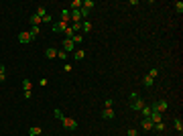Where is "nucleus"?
<instances>
[{
	"label": "nucleus",
	"mask_w": 183,
	"mask_h": 136,
	"mask_svg": "<svg viewBox=\"0 0 183 136\" xmlns=\"http://www.w3.org/2000/svg\"><path fill=\"white\" fill-rule=\"evenodd\" d=\"M128 106H130V110H134V112H141L142 106H144V100L141 98V94L132 91V94H130V98H128Z\"/></svg>",
	"instance_id": "nucleus-1"
},
{
	"label": "nucleus",
	"mask_w": 183,
	"mask_h": 136,
	"mask_svg": "<svg viewBox=\"0 0 183 136\" xmlns=\"http://www.w3.org/2000/svg\"><path fill=\"white\" fill-rule=\"evenodd\" d=\"M59 120H61V126H63V128H67V130H75V128H77V120H73V118L61 116Z\"/></svg>",
	"instance_id": "nucleus-2"
},
{
	"label": "nucleus",
	"mask_w": 183,
	"mask_h": 136,
	"mask_svg": "<svg viewBox=\"0 0 183 136\" xmlns=\"http://www.w3.org/2000/svg\"><path fill=\"white\" fill-rule=\"evenodd\" d=\"M151 108L155 110V112H161V114H163V112H167V108H169V104L165 102V100H159V102H157V104H153Z\"/></svg>",
	"instance_id": "nucleus-3"
},
{
	"label": "nucleus",
	"mask_w": 183,
	"mask_h": 136,
	"mask_svg": "<svg viewBox=\"0 0 183 136\" xmlns=\"http://www.w3.org/2000/svg\"><path fill=\"white\" fill-rule=\"evenodd\" d=\"M63 51H65L67 55L75 51V45H73V41H71V39H63Z\"/></svg>",
	"instance_id": "nucleus-4"
},
{
	"label": "nucleus",
	"mask_w": 183,
	"mask_h": 136,
	"mask_svg": "<svg viewBox=\"0 0 183 136\" xmlns=\"http://www.w3.org/2000/svg\"><path fill=\"white\" fill-rule=\"evenodd\" d=\"M67 27H69L67 22L59 21V22H55V25H53V33H65V28H67Z\"/></svg>",
	"instance_id": "nucleus-5"
},
{
	"label": "nucleus",
	"mask_w": 183,
	"mask_h": 136,
	"mask_svg": "<svg viewBox=\"0 0 183 136\" xmlns=\"http://www.w3.org/2000/svg\"><path fill=\"white\" fill-rule=\"evenodd\" d=\"M33 39H31V35H29V31H22V33L19 35V43H22V45H27V43H31Z\"/></svg>",
	"instance_id": "nucleus-6"
},
{
	"label": "nucleus",
	"mask_w": 183,
	"mask_h": 136,
	"mask_svg": "<svg viewBox=\"0 0 183 136\" xmlns=\"http://www.w3.org/2000/svg\"><path fill=\"white\" fill-rule=\"evenodd\" d=\"M149 120H151L153 124L163 122V114H161V112H155V110H153V112H151V116H149Z\"/></svg>",
	"instance_id": "nucleus-7"
},
{
	"label": "nucleus",
	"mask_w": 183,
	"mask_h": 136,
	"mask_svg": "<svg viewBox=\"0 0 183 136\" xmlns=\"http://www.w3.org/2000/svg\"><path fill=\"white\" fill-rule=\"evenodd\" d=\"M102 118H104V120H114V110H112V108H104Z\"/></svg>",
	"instance_id": "nucleus-8"
},
{
	"label": "nucleus",
	"mask_w": 183,
	"mask_h": 136,
	"mask_svg": "<svg viewBox=\"0 0 183 136\" xmlns=\"http://www.w3.org/2000/svg\"><path fill=\"white\" fill-rule=\"evenodd\" d=\"M61 21L63 22H71V12H69V8H63V10H61Z\"/></svg>",
	"instance_id": "nucleus-9"
},
{
	"label": "nucleus",
	"mask_w": 183,
	"mask_h": 136,
	"mask_svg": "<svg viewBox=\"0 0 183 136\" xmlns=\"http://www.w3.org/2000/svg\"><path fill=\"white\" fill-rule=\"evenodd\" d=\"M153 126H155V124L151 122L149 118H144V120H141V128H142V130H147V132H149V130H153Z\"/></svg>",
	"instance_id": "nucleus-10"
},
{
	"label": "nucleus",
	"mask_w": 183,
	"mask_h": 136,
	"mask_svg": "<svg viewBox=\"0 0 183 136\" xmlns=\"http://www.w3.org/2000/svg\"><path fill=\"white\" fill-rule=\"evenodd\" d=\"M73 59H75V61L86 59V51H83V49H75V51H73Z\"/></svg>",
	"instance_id": "nucleus-11"
},
{
	"label": "nucleus",
	"mask_w": 183,
	"mask_h": 136,
	"mask_svg": "<svg viewBox=\"0 0 183 136\" xmlns=\"http://www.w3.org/2000/svg\"><path fill=\"white\" fill-rule=\"evenodd\" d=\"M29 35H31V39L35 41V39L41 35V28H39V27H31V28H29Z\"/></svg>",
	"instance_id": "nucleus-12"
},
{
	"label": "nucleus",
	"mask_w": 183,
	"mask_h": 136,
	"mask_svg": "<svg viewBox=\"0 0 183 136\" xmlns=\"http://www.w3.org/2000/svg\"><path fill=\"white\" fill-rule=\"evenodd\" d=\"M151 112H153V108H151L149 104H144V106H142V110H141L142 118H149V116H151Z\"/></svg>",
	"instance_id": "nucleus-13"
},
{
	"label": "nucleus",
	"mask_w": 183,
	"mask_h": 136,
	"mask_svg": "<svg viewBox=\"0 0 183 136\" xmlns=\"http://www.w3.org/2000/svg\"><path fill=\"white\" fill-rule=\"evenodd\" d=\"M71 12V22H81V14L80 10H69Z\"/></svg>",
	"instance_id": "nucleus-14"
},
{
	"label": "nucleus",
	"mask_w": 183,
	"mask_h": 136,
	"mask_svg": "<svg viewBox=\"0 0 183 136\" xmlns=\"http://www.w3.org/2000/svg\"><path fill=\"white\" fill-rule=\"evenodd\" d=\"M81 8H83V10H92V8H94V0H83V2H81Z\"/></svg>",
	"instance_id": "nucleus-15"
},
{
	"label": "nucleus",
	"mask_w": 183,
	"mask_h": 136,
	"mask_svg": "<svg viewBox=\"0 0 183 136\" xmlns=\"http://www.w3.org/2000/svg\"><path fill=\"white\" fill-rule=\"evenodd\" d=\"M29 134L31 136H41L43 134V130H41L39 126H31V128H29Z\"/></svg>",
	"instance_id": "nucleus-16"
},
{
	"label": "nucleus",
	"mask_w": 183,
	"mask_h": 136,
	"mask_svg": "<svg viewBox=\"0 0 183 136\" xmlns=\"http://www.w3.org/2000/svg\"><path fill=\"white\" fill-rule=\"evenodd\" d=\"M142 83H144L147 88H151V85H155V79H153V77H151V75L147 73V75H144V77H142Z\"/></svg>",
	"instance_id": "nucleus-17"
},
{
	"label": "nucleus",
	"mask_w": 183,
	"mask_h": 136,
	"mask_svg": "<svg viewBox=\"0 0 183 136\" xmlns=\"http://www.w3.org/2000/svg\"><path fill=\"white\" fill-rule=\"evenodd\" d=\"M90 31H92V22H81V35H88Z\"/></svg>",
	"instance_id": "nucleus-18"
},
{
	"label": "nucleus",
	"mask_w": 183,
	"mask_h": 136,
	"mask_svg": "<svg viewBox=\"0 0 183 136\" xmlns=\"http://www.w3.org/2000/svg\"><path fill=\"white\" fill-rule=\"evenodd\" d=\"M45 57H47V59H53V57H57V49L49 47L47 51H45Z\"/></svg>",
	"instance_id": "nucleus-19"
},
{
	"label": "nucleus",
	"mask_w": 183,
	"mask_h": 136,
	"mask_svg": "<svg viewBox=\"0 0 183 136\" xmlns=\"http://www.w3.org/2000/svg\"><path fill=\"white\" fill-rule=\"evenodd\" d=\"M71 41H73V45H81V43H83V35H81V33L73 35V37H71Z\"/></svg>",
	"instance_id": "nucleus-20"
},
{
	"label": "nucleus",
	"mask_w": 183,
	"mask_h": 136,
	"mask_svg": "<svg viewBox=\"0 0 183 136\" xmlns=\"http://www.w3.org/2000/svg\"><path fill=\"white\" fill-rule=\"evenodd\" d=\"M173 126H175V130L181 134L183 132V122H181V118H175V122H173Z\"/></svg>",
	"instance_id": "nucleus-21"
},
{
	"label": "nucleus",
	"mask_w": 183,
	"mask_h": 136,
	"mask_svg": "<svg viewBox=\"0 0 183 136\" xmlns=\"http://www.w3.org/2000/svg\"><path fill=\"white\" fill-rule=\"evenodd\" d=\"M6 81V67L0 63V83H4Z\"/></svg>",
	"instance_id": "nucleus-22"
},
{
	"label": "nucleus",
	"mask_w": 183,
	"mask_h": 136,
	"mask_svg": "<svg viewBox=\"0 0 183 136\" xmlns=\"http://www.w3.org/2000/svg\"><path fill=\"white\" fill-rule=\"evenodd\" d=\"M41 22H43V21H41L39 14H33V16H31V25H33V27H39Z\"/></svg>",
	"instance_id": "nucleus-23"
},
{
	"label": "nucleus",
	"mask_w": 183,
	"mask_h": 136,
	"mask_svg": "<svg viewBox=\"0 0 183 136\" xmlns=\"http://www.w3.org/2000/svg\"><path fill=\"white\" fill-rule=\"evenodd\" d=\"M22 89H25V91H31V89H33V81H31V79H22Z\"/></svg>",
	"instance_id": "nucleus-24"
},
{
	"label": "nucleus",
	"mask_w": 183,
	"mask_h": 136,
	"mask_svg": "<svg viewBox=\"0 0 183 136\" xmlns=\"http://www.w3.org/2000/svg\"><path fill=\"white\" fill-rule=\"evenodd\" d=\"M80 8H81V0H73L69 4V10H80Z\"/></svg>",
	"instance_id": "nucleus-25"
},
{
	"label": "nucleus",
	"mask_w": 183,
	"mask_h": 136,
	"mask_svg": "<svg viewBox=\"0 0 183 136\" xmlns=\"http://www.w3.org/2000/svg\"><path fill=\"white\" fill-rule=\"evenodd\" d=\"M35 14H39L41 18H43V16H45V14H49V12H47V8H45V6H37V10H35Z\"/></svg>",
	"instance_id": "nucleus-26"
},
{
	"label": "nucleus",
	"mask_w": 183,
	"mask_h": 136,
	"mask_svg": "<svg viewBox=\"0 0 183 136\" xmlns=\"http://www.w3.org/2000/svg\"><path fill=\"white\" fill-rule=\"evenodd\" d=\"M153 130H157V132H165V122H157L155 126H153Z\"/></svg>",
	"instance_id": "nucleus-27"
},
{
	"label": "nucleus",
	"mask_w": 183,
	"mask_h": 136,
	"mask_svg": "<svg viewBox=\"0 0 183 136\" xmlns=\"http://www.w3.org/2000/svg\"><path fill=\"white\" fill-rule=\"evenodd\" d=\"M57 57H59V59H63V61H65V59H67V53H65V51H63V49H59V51H57Z\"/></svg>",
	"instance_id": "nucleus-28"
},
{
	"label": "nucleus",
	"mask_w": 183,
	"mask_h": 136,
	"mask_svg": "<svg viewBox=\"0 0 183 136\" xmlns=\"http://www.w3.org/2000/svg\"><path fill=\"white\" fill-rule=\"evenodd\" d=\"M73 31H71V27H67V28H65V39H71V37H73Z\"/></svg>",
	"instance_id": "nucleus-29"
},
{
	"label": "nucleus",
	"mask_w": 183,
	"mask_h": 136,
	"mask_svg": "<svg viewBox=\"0 0 183 136\" xmlns=\"http://www.w3.org/2000/svg\"><path fill=\"white\" fill-rule=\"evenodd\" d=\"M149 75L153 77V79H157V75H159V69H157V67H153V69L149 71Z\"/></svg>",
	"instance_id": "nucleus-30"
},
{
	"label": "nucleus",
	"mask_w": 183,
	"mask_h": 136,
	"mask_svg": "<svg viewBox=\"0 0 183 136\" xmlns=\"http://www.w3.org/2000/svg\"><path fill=\"white\" fill-rule=\"evenodd\" d=\"M175 10H177L179 14L183 12V2H175Z\"/></svg>",
	"instance_id": "nucleus-31"
},
{
	"label": "nucleus",
	"mask_w": 183,
	"mask_h": 136,
	"mask_svg": "<svg viewBox=\"0 0 183 136\" xmlns=\"http://www.w3.org/2000/svg\"><path fill=\"white\" fill-rule=\"evenodd\" d=\"M41 21H43V22H53V18H51V14H45Z\"/></svg>",
	"instance_id": "nucleus-32"
},
{
	"label": "nucleus",
	"mask_w": 183,
	"mask_h": 136,
	"mask_svg": "<svg viewBox=\"0 0 183 136\" xmlns=\"http://www.w3.org/2000/svg\"><path fill=\"white\" fill-rule=\"evenodd\" d=\"M112 104H114V102H112V98H108V100L104 102V108H112Z\"/></svg>",
	"instance_id": "nucleus-33"
},
{
	"label": "nucleus",
	"mask_w": 183,
	"mask_h": 136,
	"mask_svg": "<svg viewBox=\"0 0 183 136\" xmlns=\"http://www.w3.org/2000/svg\"><path fill=\"white\" fill-rule=\"evenodd\" d=\"M126 134H128V136H138V132H136L134 128H128V132H126Z\"/></svg>",
	"instance_id": "nucleus-34"
},
{
	"label": "nucleus",
	"mask_w": 183,
	"mask_h": 136,
	"mask_svg": "<svg viewBox=\"0 0 183 136\" xmlns=\"http://www.w3.org/2000/svg\"><path fill=\"white\" fill-rule=\"evenodd\" d=\"M41 136H43V134H41Z\"/></svg>",
	"instance_id": "nucleus-35"
}]
</instances>
